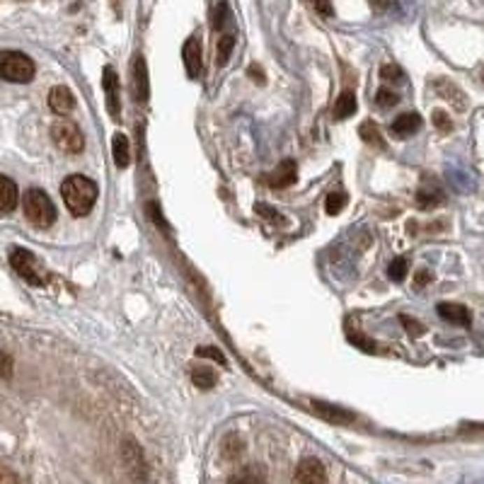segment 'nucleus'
Segmentation results:
<instances>
[{
    "mask_svg": "<svg viewBox=\"0 0 484 484\" xmlns=\"http://www.w3.org/2000/svg\"><path fill=\"white\" fill-rule=\"evenodd\" d=\"M346 201H349V197H346L344 192L327 194V199H325V211H327L329 215H336V213L341 211V208L346 206Z\"/></svg>",
    "mask_w": 484,
    "mask_h": 484,
    "instance_id": "25",
    "label": "nucleus"
},
{
    "mask_svg": "<svg viewBox=\"0 0 484 484\" xmlns=\"http://www.w3.org/2000/svg\"><path fill=\"white\" fill-rule=\"evenodd\" d=\"M131 90L138 102H145L150 97V80H148V68H145L143 56H134V66H131Z\"/></svg>",
    "mask_w": 484,
    "mask_h": 484,
    "instance_id": "7",
    "label": "nucleus"
},
{
    "mask_svg": "<svg viewBox=\"0 0 484 484\" xmlns=\"http://www.w3.org/2000/svg\"><path fill=\"white\" fill-rule=\"evenodd\" d=\"M10 376H13V359L5 354L3 356V378H5V380H10Z\"/></svg>",
    "mask_w": 484,
    "mask_h": 484,
    "instance_id": "36",
    "label": "nucleus"
},
{
    "mask_svg": "<svg viewBox=\"0 0 484 484\" xmlns=\"http://www.w3.org/2000/svg\"><path fill=\"white\" fill-rule=\"evenodd\" d=\"M431 281H434V273L429 269H419L414 273V288H424V286H429Z\"/></svg>",
    "mask_w": 484,
    "mask_h": 484,
    "instance_id": "33",
    "label": "nucleus"
},
{
    "mask_svg": "<svg viewBox=\"0 0 484 484\" xmlns=\"http://www.w3.org/2000/svg\"><path fill=\"white\" fill-rule=\"evenodd\" d=\"M34 73V61L22 51H3L0 54V76L8 83H31Z\"/></svg>",
    "mask_w": 484,
    "mask_h": 484,
    "instance_id": "3",
    "label": "nucleus"
},
{
    "mask_svg": "<svg viewBox=\"0 0 484 484\" xmlns=\"http://www.w3.org/2000/svg\"><path fill=\"white\" fill-rule=\"evenodd\" d=\"M112 157H114V165L117 167H129L131 162V148H129V138L126 134H114L112 138Z\"/></svg>",
    "mask_w": 484,
    "mask_h": 484,
    "instance_id": "17",
    "label": "nucleus"
},
{
    "mask_svg": "<svg viewBox=\"0 0 484 484\" xmlns=\"http://www.w3.org/2000/svg\"><path fill=\"white\" fill-rule=\"evenodd\" d=\"M482 80H484V73H482Z\"/></svg>",
    "mask_w": 484,
    "mask_h": 484,
    "instance_id": "40",
    "label": "nucleus"
},
{
    "mask_svg": "<svg viewBox=\"0 0 484 484\" xmlns=\"http://www.w3.org/2000/svg\"><path fill=\"white\" fill-rule=\"evenodd\" d=\"M230 22V8L225 0H220L218 5L211 10V29L213 31H223Z\"/></svg>",
    "mask_w": 484,
    "mask_h": 484,
    "instance_id": "20",
    "label": "nucleus"
},
{
    "mask_svg": "<svg viewBox=\"0 0 484 484\" xmlns=\"http://www.w3.org/2000/svg\"><path fill=\"white\" fill-rule=\"evenodd\" d=\"M407 271H409V259H407V257H397V259H392L390 266H387V276H390L394 283L404 281V278H407Z\"/></svg>",
    "mask_w": 484,
    "mask_h": 484,
    "instance_id": "24",
    "label": "nucleus"
},
{
    "mask_svg": "<svg viewBox=\"0 0 484 484\" xmlns=\"http://www.w3.org/2000/svg\"><path fill=\"white\" fill-rule=\"evenodd\" d=\"M102 87H104V97H107V112L112 114L114 119L119 117L121 112V102H119V76L112 66H107L102 71Z\"/></svg>",
    "mask_w": 484,
    "mask_h": 484,
    "instance_id": "8",
    "label": "nucleus"
},
{
    "mask_svg": "<svg viewBox=\"0 0 484 484\" xmlns=\"http://www.w3.org/2000/svg\"><path fill=\"white\" fill-rule=\"evenodd\" d=\"M368 3H371V8L376 10V13H387V10L394 8L397 0H368Z\"/></svg>",
    "mask_w": 484,
    "mask_h": 484,
    "instance_id": "35",
    "label": "nucleus"
},
{
    "mask_svg": "<svg viewBox=\"0 0 484 484\" xmlns=\"http://www.w3.org/2000/svg\"><path fill=\"white\" fill-rule=\"evenodd\" d=\"M51 141L66 155H78V152L85 148V138H83L78 124L71 119H56L51 124Z\"/></svg>",
    "mask_w": 484,
    "mask_h": 484,
    "instance_id": "4",
    "label": "nucleus"
},
{
    "mask_svg": "<svg viewBox=\"0 0 484 484\" xmlns=\"http://www.w3.org/2000/svg\"><path fill=\"white\" fill-rule=\"evenodd\" d=\"M298 180V165L293 160H283L276 165V170L269 175V180H266V184L273 189H286L291 187V184H296Z\"/></svg>",
    "mask_w": 484,
    "mask_h": 484,
    "instance_id": "11",
    "label": "nucleus"
},
{
    "mask_svg": "<svg viewBox=\"0 0 484 484\" xmlns=\"http://www.w3.org/2000/svg\"><path fill=\"white\" fill-rule=\"evenodd\" d=\"M431 121H434V126L441 131V134H448V131H453V121H450V117L443 112V109H436V112L431 114Z\"/></svg>",
    "mask_w": 484,
    "mask_h": 484,
    "instance_id": "28",
    "label": "nucleus"
},
{
    "mask_svg": "<svg viewBox=\"0 0 484 484\" xmlns=\"http://www.w3.org/2000/svg\"><path fill=\"white\" fill-rule=\"evenodd\" d=\"M434 90L439 92L443 99H448V102L453 104L455 109H465V107H467L465 92H462L460 87H455L453 83H448V80H436V83H434Z\"/></svg>",
    "mask_w": 484,
    "mask_h": 484,
    "instance_id": "15",
    "label": "nucleus"
},
{
    "mask_svg": "<svg viewBox=\"0 0 484 484\" xmlns=\"http://www.w3.org/2000/svg\"><path fill=\"white\" fill-rule=\"evenodd\" d=\"M313 8L318 10L320 15H325V17H332V15H334V10H332V3H329V0H315V3H313Z\"/></svg>",
    "mask_w": 484,
    "mask_h": 484,
    "instance_id": "34",
    "label": "nucleus"
},
{
    "mask_svg": "<svg viewBox=\"0 0 484 484\" xmlns=\"http://www.w3.org/2000/svg\"><path fill=\"white\" fill-rule=\"evenodd\" d=\"M242 453H245L242 441L238 439V436H228L223 443V457H228V460H238Z\"/></svg>",
    "mask_w": 484,
    "mask_h": 484,
    "instance_id": "27",
    "label": "nucleus"
},
{
    "mask_svg": "<svg viewBox=\"0 0 484 484\" xmlns=\"http://www.w3.org/2000/svg\"><path fill=\"white\" fill-rule=\"evenodd\" d=\"M247 73H250V78L255 76V80L259 83V85H262V83H264V73H262V68H259V66H250V71H247Z\"/></svg>",
    "mask_w": 484,
    "mask_h": 484,
    "instance_id": "38",
    "label": "nucleus"
},
{
    "mask_svg": "<svg viewBox=\"0 0 484 484\" xmlns=\"http://www.w3.org/2000/svg\"><path fill=\"white\" fill-rule=\"evenodd\" d=\"M233 46H235V36L233 34H220L218 44H215V59H218V66H225V63L230 61Z\"/></svg>",
    "mask_w": 484,
    "mask_h": 484,
    "instance_id": "22",
    "label": "nucleus"
},
{
    "mask_svg": "<svg viewBox=\"0 0 484 484\" xmlns=\"http://www.w3.org/2000/svg\"><path fill=\"white\" fill-rule=\"evenodd\" d=\"M49 107H51V112H56V114H68L76 107V97H73V92L68 90V87L56 85V87H51V92H49Z\"/></svg>",
    "mask_w": 484,
    "mask_h": 484,
    "instance_id": "13",
    "label": "nucleus"
},
{
    "mask_svg": "<svg viewBox=\"0 0 484 484\" xmlns=\"http://www.w3.org/2000/svg\"><path fill=\"white\" fill-rule=\"evenodd\" d=\"M192 380H194V385L201 387V390H211L215 383H218V376H215L211 368H194Z\"/></svg>",
    "mask_w": 484,
    "mask_h": 484,
    "instance_id": "21",
    "label": "nucleus"
},
{
    "mask_svg": "<svg viewBox=\"0 0 484 484\" xmlns=\"http://www.w3.org/2000/svg\"><path fill=\"white\" fill-rule=\"evenodd\" d=\"M22 211H24V218L31 225H36V228H49L56 220L54 204H51V199L41 189H27L22 194Z\"/></svg>",
    "mask_w": 484,
    "mask_h": 484,
    "instance_id": "2",
    "label": "nucleus"
},
{
    "mask_svg": "<svg viewBox=\"0 0 484 484\" xmlns=\"http://www.w3.org/2000/svg\"><path fill=\"white\" fill-rule=\"evenodd\" d=\"M446 201V194L441 192V187H422L417 192V206L419 208H436Z\"/></svg>",
    "mask_w": 484,
    "mask_h": 484,
    "instance_id": "18",
    "label": "nucleus"
},
{
    "mask_svg": "<svg viewBox=\"0 0 484 484\" xmlns=\"http://www.w3.org/2000/svg\"><path fill=\"white\" fill-rule=\"evenodd\" d=\"M361 138L366 141V143L376 145V148H385V143H383V138H380V131H378V126L373 124V121L361 126Z\"/></svg>",
    "mask_w": 484,
    "mask_h": 484,
    "instance_id": "26",
    "label": "nucleus"
},
{
    "mask_svg": "<svg viewBox=\"0 0 484 484\" xmlns=\"http://www.w3.org/2000/svg\"><path fill=\"white\" fill-rule=\"evenodd\" d=\"M10 264H13V269L17 271L27 283H31V286H44L46 283L44 264L36 259V255H31V252L24 250V247H15V250L10 252Z\"/></svg>",
    "mask_w": 484,
    "mask_h": 484,
    "instance_id": "5",
    "label": "nucleus"
},
{
    "mask_svg": "<svg viewBox=\"0 0 484 484\" xmlns=\"http://www.w3.org/2000/svg\"><path fill=\"white\" fill-rule=\"evenodd\" d=\"M61 197L73 215H87L97 201V184L85 175H71L61 184Z\"/></svg>",
    "mask_w": 484,
    "mask_h": 484,
    "instance_id": "1",
    "label": "nucleus"
},
{
    "mask_svg": "<svg viewBox=\"0 0 484 484\" xmlns=\"http://www.w3.org/2000/svg\"><path fill=\"white\" fill-rule=\"evenodd\" d=\"M356 97H354V92L351 90H344L336 97V102H334V117L336 119H346V117H351V114H356Z\"/></svg>",
    "mask_w": 484,
    "mask_h": 484,
    "instance_id": "19",
    "label": "nucleus"
},
{
    "mask_svg": "<svg viewBox=\"0 0 484 484\" xmlns=\"http://www.w3.org/2000/svg\"><path fill=\"white\" fill-rule=\"evenodd\" d=\"M436 313H439L441 320L450 325H460V327H467L470 325V310L460 303H439L436 305Z\"/></svg>",
    "mask_w": 484,
    "mask_h": 484,
    "instance_id": "12",
    "label": "nucleus"
},
{
    "mask_svg": "<svg viewBox=\"0 0 484 484\" xmlns=\"http://www.w3.org/2000/svg\"><path fill=\"white\" fill-rule=\"evenodd\" d=\"M199 356H204V359H213V361H218V363H225L223 359V354H220L215 346H199V351H197Z\"/></svg>",
    "mask_w": 484,
    "mask_h": 484,
    "instance_id": "32",
    "label": "nucleus"
},
{
    "mask_svg": "<svg viewBox=\"0 0 484 484\" xmlns=\"http://www.w3.org/2000/svg\"><path fill=\"white\" fill-rule=\"evenodd\" d=\"M230 480H262V475H257V472H252V470H247V472H240V475H233Z\"/></svg>",
    "mask_w": 484,
    "mask_h": 484,
    "instance_id": "37",
    "label": "nucleus"
},
{
    "mask_svg": "<svg viewBox=\"0 0 484 484\" xmlns=\"http://www.w3.org/2000/svg\"><path fill=\"white\" fill-rule=\"evenodd\" d=\"M0 184H3V192H0V208H3V213L8 215V213H13V211H15V206H17V201H20V192H17V187H15V182L10 180L8 175L0 177Z\"/></svg>",
    "mask_w": 484,
    "mask_h": 484,
    "instance_id": "16",
    "label": "nucleus"
},
{
    "mask_svg": "<svg viewBox=\"0 0 484 484\" xmlns=\"http://www.w3.org/2000/svg\"><path fill=\"white\" fill-rule=\"evenodd\" d=\"M399 322H402L404 327L409 329V334H412V336H422L424 334V325L417 322L414 318H407V315H402V318H399Z\"/></svg>",
    "mask_w": 484,
    "mask_h": 484,
    "instance_id": "31",
    "label": "nucleus"
},
{
    "mask_svg": "<svg viewBox=\"0 0 484 484\" xmlns=\"http://www.w3.org/2000/svg\"><path fill=\"white\" fill-rule=\"evenodd\" d=\"M305 3H310V5H313V3H315V0H305Z\"/></svg>",
    "mask_w": 484,
    "mask_h": 484,
    "instance_id": "39",
    "label": "nucleus"
},
{
    "mask_svg": "<svg viewBox=\"0 0 484 484\" xmlns=\"http://www.w3.org/2000/svg\"><path fill=\"white\" fill-rule=\"evenodd\" d=\"M380 76H383V80L399 83L404 78V73H402V68H399V66H394V63H387V66L380 68Z\"/></svg>",
    "mask_w": 484,
    "mask_h": 484,
    "instance_id": "30",
    "label": "nucleus"
},
{
    "mask_svg": "<svg viewBox=\"0 0 484 484\" xmlns=\"http://www.w3.org/2000/svg\"><path fill=\"white\" fill-rule=\"evenodd\" d=\"M315 409H318V412L322 414L325 419H329V422H336V424L351 422V414L341 412V409L332 407V404H320V402H315Z\"/></svg>",
    "mask_w": 484,
    "mask_h": 484,
    "instance_id": "23",
    "label": "nucleus"
},
{
    "mask_svg": "<svg viewBox=\"0 0 484 484\" xmlns=\"http://www.w3.org/2000/svg\"><path fill=\"white\" fill-rule=\"evenodd\" d=\"M296 482H303V484L327 482V470H325V465L318 457H305L296 470Z\"/></svg>",
    "mask_w": 484,
    "mask_h": 484,
    "instance_id": "10",
    "label": "nucleus"
},
{
    "mask_svg": "<svg viewBox=\"0 0 484 484\" xmlns=\"http://www.w3.org/2000/svg\"><path fill=\"white\" fill-rule=\"evenodd\" d=\"M182 56H184L187 76L192 78V80H197V78L201 76V41H199V36H189V39L184 41Z\"/></svg>",
    "mask_w": 484,
    "mask_h": 484,
    "instance_id": "9",
    "label": "nucleus"
},
{
    "mask_svg": "<svg viewBox=\"0 0 484 484\" xmlns=\"http://www.w3.org/2000/svg\"><path fill=\"white\" fill-rule=\"evenodd\" d=\"M121 460H124L126 470H129L131 475L138 477V480H143L145 477V457H143V450H141V446L136 443V441L126 439L124 443H121Z\"/></svg>",
    "mask_w": 484,
    "mask_h": 484,
    "instance_id": "6",
    "label": "nucleus"
},
{
    "mask_svg": "<svg viewBox=\"0 0 484 484\" xmlns=\"http://www.w3.org/2000/svg\"><path fill=\"white\" fill-rule=\"evenodd\" d=\"M399 102V94L397 92H392V90H387V87H383V90H378L376 94V104L378 107H383V109H387V107H394V104Z\"/></svg>",
    "mask_w": 484,
    "mask_h": 484,
    "instance_id": "29",
    "label": "nucleus"
},
{
    "mask_svg": "<svg viewBox=\"0 0 484 484\" xmlns=\"http://www.w3.org/2000/svg\"><path fill=\"white\" fill-rule=\"evenodd\" d=\"M422 129V117L417 112H407V114H399L397 119L392 121L390 131L397 138H404V136H412Z\"/></svg>",
    "mask_w": 484,
    "mask_h": 484,
    "instance_id": "14",
    "label": "nucleus"
}]
</instances>
